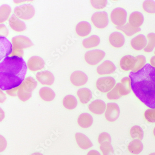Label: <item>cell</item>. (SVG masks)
I'll return each instance as SVG.
<instances>
[{"mask_svg":"<svg viewBox=\"0 0 155 155\" xmlns=\"http://www.w3.org/2000/svg\"><path fill=\"white\" fill-rule=\"evenodd\" d=\"M143 8L147 13L155 14V2L152 0L145 1L143 3Z\"/></svg>","mask_w":155,"mask_h":155,"instance_id":"36","label":"cell"},{"mask_svg":"<svg viewBox=\"0 0 155 155\" xmlns=\"http://www.w3.org/2000/svg\"><path fill=\"white\" fill-rule=\"evenodd\" d=\"M9 24L10 28L16 32H22L26 29L25 22L16 17L15 15H12L9 18Z\"/></svg>","mask_w":155,"mask_h":155,"instance_id":"19","label":"cell"},{"mask_svg":"<svg viewBox=\"0 0 155 155\" xmlns=\"http://www.w3.org/2000/svg\"><path fill=\"white\" fill-rule=\"evenodd\" d=\"M9 33L8 29L4 24H0V37H5Z\"/></svg>","mask_w":155,"mask_h":155,"instance_id":"41","label":"cell"},{"mask_svg":"<svg viewBox=\"0 0 155 155\" xmlns=\"http://www.w3.org/2000/svg\"><path fill=\"white\" fill-rule=\"evenodd\" d=\"M77 104L76 98L71 95L66 96L63 100V104L67 109H74L76 107Z\"/></svg>","mask_w":155,"mask_h":155,"instance_id":"29","label":"cell"},{"mask_svg":"<svg viewBox=\"0 0 155 155\" xmlns=\"http://www.w3.org/2000/svg\"><path fill=\"white\" fill-rule=\"evenodd\" d=\"M110 42L113 47L119 48L123 46L125 42L124 36L121 33L115 32L110 34L109 36Z\"/></svg>","mask_w":155,"mask_h":155,"instance_id":"20","label":"cell"},{"mask_svg":"<svg viewBox=\"0 0 155 155\" xmlns=\"http://www.w3.org/2000/svg\"><path fill=\"white\" fill-rule=\"evenodd\" d=\"M136 62L135 66L132 70V72H137L145 66L146 62V58L144 56L140 55L136 57Z\"/></svg>","mask_w":155,"mask_h":155,"instance_id":"35","label":"cell"},{"mask_svg":"<svg viewBox=\"0 0 155 155\" xmlns=\"http://www.w3.org/2000/svg\"><path fill=\"white\" fill-rule=\"evenodd\" d=\"M129 151L134 154H138L141 152L143 145L139 140H134L130 143L128 146Z\"/></svg>","mask_w":155,"mask_h":155,"instance_id":"32","label":"cell"},{"mask_svg":"<svg viewBox=\"0 0 155 155\" xmlns=\"http://www.w3.org/2000/svg\"><path fill=\"white\" fill-rule=\"evenodd\" d=\"M27 71L23 58L6 57L0 63V89L7 91L19 87L25 80Z\"/></svg>","mask_w":155,"mask_h":155,"instance_id":"2","label":"cell"},{"mask_svg":"<svg viewBox=\"0 0 155 155\" xmlns=\"http://www.w3.org/2000/svg\"><path fill=\"white\" fill-rule=\"evenodd\" d=\"M144 17L143 15L137 11L132 12L129 18V23L131 26L135 28H139L142 25Z\"/></svg>","mask_w":155,"mask_h":155,"instance_id":"21","label":"cell"},{"mask_svg":"<svg viewBox=\"0 0 155 155\" xmlns=\"http://www.w3.org/2000/svg\"><path fill=\"white\" fill-rule=\"evenodd\" d=\"M39 95L42 100L47 102L53 101L55 97L54 91L48 87L41 88L39 91Z\"/></svg>","mask_w":155,"mask_h":155,"instance_id":"26","label":"cell"},{"mask_svg":"<svg viewBox=\"0 0 155 155\" xmlns=\"http://www.w3.org/2000/svg\"><path fill=\"white\" fill-rule=\"evenodd\" d=\"M119 93L121 96L128 95L131 91L130 80L129 78L125 77L122 79L121 82L118 83Z\"/></svg>","mask_w":155,"mask_h":155,"instance_id":"24","label":"cell"},{"mask_svg":"<svg viewBox=\"0 0 155 155\" xmlns=\"http://www.w3.org/2000/svg\"><path fill=\"white\" fill-rule=\"evenodd\" d=\"M116 68L114 63L110 61H105L97 68V72L100 75L110 74L116 71Z\"/></svg>","mask_w":155,"mask_h":155,"instance_id":"17","label":"cell"},{"mask_svg":"<svg viewBox=\"0 0 155 155\" xmlns=\"http://www.w3.org/2000/svg\"><path fill=\"white\" fill-rule=\"evenodd\" d=\"M12 45L6 37H0V61L10 55L12 53Z\"/></svg>","mask_w":155,"mask_h":155,"instance_id":"11","label":"cell"},{"mask_svg":"<svg viewBox=\"0 0 155 155\" xmlns=\"http://www.w3.org/2000/svg\"><path fill=\"white\" fill-rule=\"evenodd\" d=\"M105 53L99 49L88 51L84 55V59L88 64L95 65L102 61L105 57Z\"/></svg>","mask_w":155,"mask_h":155,"instance_id":"7","label":"cell"},{"mask_svg":"<svg viewBox=\"0 0 155 155\" xmlns=\"http://www.w3.org/2000/svg\"><path fill=\"white\" fill-rule=\"evenodd\" d=\"M107 108L105 102L101 100H97L92 102L88 105L91 112L97 115H101L104 113Z\"/></svg>","mask_w":155,"mask_h":155,"instance_id":"15","label":"cell"},{"mask_svg":"<svg viewBox=\"0 0 155 155\" xmlns=\"http://www.w3.org/2000/svg\"><path fill=\"white\" fill-rule=\"evenodd\" d=\"M120 115V109L117 104L109 103L105 110V117L109 122H115L118 119Z\"/></svg>","mask_w":155,"mask_h":155,"instance_id":"9","label":"cell"},{"mask_svg":"<svg viewBox=\"0 0 155 155\" xmlns=\"http://www.w3.org/2000/svg\"><path fill=\"white\" fill-rule=\"evenodd\" d=\"M36 77L38 81L44 85L51 86L54 81V77L53 74L49 71L38 72L36 74Z\"/></svg>","mask_w":155,"mask_h":155,"instance_id":"14","label":"cell"},{"mask_svg":"<svg viewBox=\"0 0 155 155\" xmlns=\"http://www.w3.org/2000/svg\"><path fill=\"white\" fill-rule=\"evenodd\" d=\"M18 89H19V87H17L12 89L6 91V92L8 94L11 96H16L17 95V91H18Z\"/></svg>","mask_w":155,"mask_h":155,"instance_id":"45","label":"cell"},{"mask_svg":"<svg viewBox=\"0 0 155 155\" xmlns=\"http://www.w3.org/2000/svg\"><path fill=\"white\" fill-rule=\"evenodd\" d=\"M127 15V14L125 9L121 8H117L111 12L110 19L114 24L117 27H120L126 23Z\"/></svg>","mask_w":155,"mask_h":155,"instance_id":"5","label":"cell"},{"mask_svg":"<svg viewBox=\"0 0 155 155\" xmlns=\"http://www.w3.org/2000/svg\"><path fill=\"white\" fill-rule=\"evenodd\" d=\"M130 135L132 138L142 139L143 137V131L140 126L135 125L130 129Z\"/></svg>","mask_w":155,"mask_h":155,"instance_id":"34","label":"cell"},{"mask_svg":"<svg viewBox=\"0 0 155 155\" xmlns=\"http://www.w3.org/2000/svg\"><path fill=\"white\" fill-rule=\"evenodd\" d=\"M70 81L74 86L81 87L87 83V76L81 71H75L70 76Z\"/></svg>","mask_w":155,"mask_h":155,"instance_id":"12","label":"cell"},{"mask_svg":"<svg viewBox=\"0 0 155 155\" xmlns=\"http://www.w3.org/2000/svg\"><path fill=\"white\" fill-rule=\"evenodd\" d=\"M91 5L96 9H103L107 6V1L105 0H101V1H96L92 0L91 1Z\"/></svg>","mask_w":155,"mask_h":155,"instance_id":"39","label":"cell"},{"mask_svg":"<svg viewBox=\"0 0 155 155\" xmlns=\"http://www.w3.org/2000/svg\"><path fill=\"white\" fill-rule=\"evenodd\" d=\"M101 42L100 37L96 35H91L83 41V46L86 48H90L98 46Z\"/></svg>","mask_w":155,"mask_h":155,"instance_id":"28","label":"cell"},{"mask_svg":"<svg viewBox=\"0 0 155 155\" xmlns=\"http://www.w3.org/2000/svg\"><path fill=\"white\" fill-rule=\"evenodd\" d=\"M45 66L44 60L39 56H34L28 60L27 67L30 71L35 72L43 68Z\"/></svg>","mask_w":155,"mask_h":155,"instance_id":"13","label":"cell"},{"mask_svg":"<svg viewBox=\"0 0 155 155\" xmlns=\"http://www.w3.org/2000/svg\"><path fill=\"white\" fill-rule=\"evenodd\" d=\"M12 47L23 50L33 46V42L28 37L22 35L15 36L12 39Z\"/></svg>","mask_w":155,"mask_h":155,"instance_id":"10","label":"cell"},{"mask_svg":"<svg viewBox=\"0 0 155 155\" xmlns=\"http://www.w3.org/2000/svg\"></svg>","mask_w":155,"mask_h":155,"instance_id":"53","label":"cell"},{"mask_svg":"<svg viewBox=\"0 0 155 155\" xmlns=\"http://www.w3.org/2000/svg\"><path fill=\"white\" fill-rule=\"evenodd\" d=\"M91 27L90 24L87 21H81L78 23L76 27V32L78 35L84 37L89 35L91 32Z\"/></svg>","mask_w":155,"mask_h":155,"instance_id":"23","label":"cell"},{"mask_svg":"<svg viewBox=\"0 0 155 155\" xmlns=\"http://www.w3.org/2000/svg\"><path fill=\"white\" fill-rule=\"evenodd\" d=\"M153 134H154V136L155 137V127L154 128V130H153Z\"/></svg>","mask_w":155,"mask_h":155,"instance_id":"51","label":"cell"},{"mask_svg":"<svg viewBox=\"0 0 155 155\" xmlns=\"http://www.w3.org/2000/svg\"><path fill=\"white\" fill-rule=\"evenodd\" d=\"M144 117L150 123H155V108L148 109L144 112Z\"/></svg>","mask_w":155,"mask_h":155,"instance_id":"38","label":"cell"},{"mask_svg":"<svg viewBox=\"0 0 155 155\" xmlns=\"http://www.w3.org/2000/svg\"><path fill=\"white\" fill-rule=\"evenodd\" d=\"M101 150L104 155H107V152L110 150V146L107 143L104 144L101 146Z\"/></svg>","mask_w":155,"mask_h":155,"instance_id":"44","label":"cell"},{"mask_svg":"<svg viewBox=\"0 0 155 155\" xmlns=\"http://www.w3.org/2000/svg\"><path fill=\"white\" fill-rule=\"evenodd\" d=\"M11 7L7 4H3L0 7V24L5 22L11 14Z\"/></svg>","mask_w":155,"mask_h":155,"instance_id":"31","label":"cell"},{"mask_svg":"<svg viewBox=\"0 0 155 155\" xmlns=\"http://www.w3.org/2000/svg\"><path fill=\"white\" fill-rule=\"evenodd\" d=\"M129 78L133 93L142 102L155 108V68L146 64L137 72H130Z\"/></svg>","mask_w":155,"mask_h":155,"instance_id":"1","label":"cell"},{"mask_svg":"<svg viewBox=\"0 0 155 155\" xmlns=\"http://www.w3.org/2000/svg\"><path fill=\"white\" fill-rule=\"evenodd\" d=\"M148 42H147L146 47L144 49V52L150 53L152 52L155 48V34L150 33L147 35Z\"/></svg>","mask_w":155,"mask_h":155,"instance_id":"33","label":"cell"},{"mask_svg":"<svg viewBox=\"0 0 155 155\" xmlns=\"http://www.w3.org/2000/svg\"><path fill=\"white\" fill-rule=\"evenodd\" d=\"M6 98L7 97H6V95L0 89V103H3L4 102L6 101Z\"/></svg>","mask_w":155,"mask_h":155,"instance_id":"46","label":"cell"},{"mask_svg":"<svg viewBox=\"0 0 155 155\" xmlns=\"http://www.w3.org/2000/svg\"><path fill=\"white\" fill-rule=\"evenodd\" d=\"M136 58L130 55L124 56L121 59L120 67L124 71H128L132 70L135 66Z\"/></svg>","mask_w":155,"mask_h":155,"instance_id":"16","label":"cell"},{"mask_svg":"<svg viewBox=\"0 0 155 155\" xmlns=\"http://www.w3.org/2000/svg\"><path fill=\"white\" fill-rule=\"evenodd\" d=\"M116 84L115 80L111 77L100 78L96 82V87L102 93H107L114 88Z\"/></svg>","mask_w":155,"mask_h":155,"instance_id":"6","label":"cell"},{"mask_svg":"<svg viewBox=\"0 0 155 155\" xmlns=\"http://www.w3.org/2000/svg\"><path fill=\"white\" fill-rule=\"evenodd\" d=\"M77 94L80 101L83 104L88 103L92 97L91 91L87 88L80 89L78 91Z\"/></svg>","mask_w":155,"mask_h":155,"instance_id":"25","label":"cell"},{"mask_svg":"<svg viewBox=\"0 0 155 155\" xmlns=\"http://www.w3.org/2000/svg\"><path fill=\"white\" fill-rule=\"evenodd\" d=\"M105 140H107L109 141H110V136L107 132H103V133H101L99 136L98 141H99V142L101 143L103 142Z\"/></svg>","mask_w":155,"mask_h":155,"instance_id":"43","label":"cell"},{"mask_svg":"<svg viewBox=\"0 0 155 155\" xmlns=\"http://www.w3.org/2000/svg\"><path fill=\"white\" fill-rule=\"evenodd\" d=\"M31 155H43L42 154H41L40 153L38 152H36V153H34L33 154H31Z\"/></svg>","mask_w":155,"mask_h":155,"instance_id":"50","label":"cell"},{"mask_svg":"<svg viewBox=\"0 0 155 155\" xmlns=\"http://www.w3.org/2000/svg\"><path fill=\"white\" fill-rule=\"evenodd\" d=\"M88 155H101L98 152L94 150H91L88 154Z\"/></svg>","mask_w":155,"mask_h":155,"instance_id":"49","label":"cell"},{"mask_svg":"<svg viewBox=\"0 0 155 155\" xmlns=\"http://www.w3.org/2000/svg\"><path fill=\"white\" fill-rule=\"evenodd\" d=\"M91 20L94 25L100 29L106 28L108 25V14L104 11L94 13L91 16Z\"/></svg>","mask_w":155,"mask_h":155,"instance_id":"8","label":"cell"},{"mask_svg":"<svg viewBox=\"0 0 155 155\" xmlns=\"http://www.w3.org/2000/svg\"><path fill=\"white\" fill-rule=\"evenodd\" d=\"M37 86L36 81L31 77L27 78L18 87L17 96L23 102L27 101L32 97V92Z\"/></svg>","mask_w":155,"mask_h":155,"instance_id":"3","label":"cell"},{"mask_svg":"<svg viewBox=\"0 0 155 155\" xmlns=\"http://www.w3.org/2000/svg\"><path fill=\"white\" fill-rule=\"evenodd\" d=\"M7 146V142L4 137L0 135V152H3Z\"/></svg>","mask_w":155,"mask_h":155,"instance_id":"42","label":"cell"},{"mask_svg":"<svg viewBox=\"0 0 155 155\" xmlns=\"http://www.w3.org/2000/svg\"><path fill=\"white\" fill-rule=\"evenodd\" d=\"M93 118L87 113H83L79 116L78 118V124L82 128H88L93 124Z\"/></svg>","mask_w":155,"mask_h":155,"instance_id":"22","label":"cell"},{"mask_svg":"<svg viewBox=\"0 0 155 155\" xmlns=\"http://www.w3.org/2000/svg\"><path fill=\"white\" fill-rule=\"evenodd\" d=\"M116 28L118 30L123 32L126 35L128 36H132L133 35L141 31L140 28H134L129 23L120 27H117Z\"/></svg>","mask_w":155,"mask_h":155,"instance_id":"30","label":"cell"},{"mask_svg":"<svg viewBox=\"0 0 155 155\" xmlns=\"http://www.w3.org/2000/svg\"><path fill=\"white\" fill-rule=\"evenodd\" d=\"M107 97L109 100H118L121 97V95L119 93L118 83L117 84L115 87L108 93L107 94Z\"/></svg>","mask_w":155,"mask_h":155,"instance_id":"37","label":"cell"},{"mask_svg":"<svg viewBox=\"0 0 155 155\" xmlns=\"http://www.w3.org/2000/svg\"><path fill=\"white\" fill-rule=\"evenodd\" d=\"M35 12L34 6L29 4L17 6L14 9L15 15L18 18L24 20L32 19L35 15Z\"/></svg>","mask_w":155,"mask_h":155,"instance_id":"4","label":"cell"},{"mask_svg":"<svg viewBox=\"0 0 155 155\" xmlns=\"http://www.w3.org/2000/svg\"><path fill=\"white\" fill-rule=\"evenodd\" d=\"M150 63L151 66L155 68V56L151 57L150 60Z\"/></svg>","mask_w":155,"mask_h":155,"instance_id":"48","label":"cell"},{"mask_svg":"<svg viewBox=\"0 0 155 155\" xmlns=\"http://www.w3.org/2000/svg\"><path fill=\"white\" fill-rule=\"evenodd\" d=\"M149 155H155V153H151V154H150Z\"/></svg>","mask_w":155,"mask_h":155,"instance_id":"52","label":"cell"},{"mask_svg":"<svg viewBox=\"0 0 155 155\" xmlns=\"http://www.w3.org/2000/svg\"><path fill=\"white\" fill-rule=\"evenodd\" d=\"M5 117V112L4 110L0 107V122L2 121Z\"/></svg>","mask_w":155,"mask_h":155,"instance_id":"47","label":"cell"},{"mask_svg":"<svg viewBox=\"0 0 155 155\" xmlns=\"http://www.w3.org/2000/svg\"><path fill=\"white\" fill-rule=\"evenodd\" d=\"M24 54L23 50L19 49L16 48L12 47V51L10 55L11 56H17V57L22 58Z\"/></svg>","mask_w":155,"mask_h":155,"instance_id":"40","label":"cell"},{"mask_svg":"<svg viewBox=\"0 0 155 155\" xmlns=\"http://www.w3.org/2000/svg\"><path fill=\"white\" fill-rule=\"evenodd\" d=\"M75 138L78 144L81 148L87 149L92 146V143L90 140L82 133H76Z\"/></svg>","mask_w":155,"mask_h":155,"instance_id":"27","label":"cell"},{"mask_svg":"<svg viewBox=\"0 0 155 155\" xmlns=\"http://www.w3.org/2000/svg\"><path fill=\"white\" fill-rule=\"evenodd\" d=\"M147 44L146 37L143 35H139L130 41V45L135 50L139 51L145 48Z\"/></svg>","mask_w":155,"mask_h":155,"instance_id":"18","label":"cell"}]
</instances>
